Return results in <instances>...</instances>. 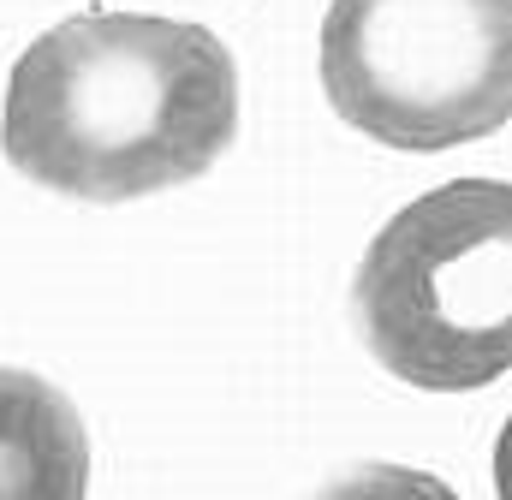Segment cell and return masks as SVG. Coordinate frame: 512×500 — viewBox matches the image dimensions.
I'll list each match as a JSON object with an SVG mask.
<instances>
[{
  "instance_id": "obj_3",
  "label": "cell",
  "mask_w": 512,
  "mask_h": 500,
  "mask_svg": "<svg viewBox=\"0 0 512 500\" xmlns=\"http://www.w3.org/2000/svg\"><path fill=\"white\" fill-rule=\"evenodd\" d=\"M322 90L387 149H453L512 120V0H334Z\"/></svg>"
},
{
  "instance_id": "obj_2",
  "label": "cell",
  "mask_w": 512,
  "mask_h": 500,
  "mask_svg": "<svg viewBox=\"0 0 512 500\" xmlns=\"http://www.w3.org/2000/svg\"><path fill=\"white\" fill-rule=\"evenodd\" d=\"M352 316L387 375L471 393L512 370V185L453 179L370 239Z\"/></svg>"
},
{
  "instance_id": "obj_5",
  "label": "cell",
  "mask_w": 512,
  "mask_h": 500,
  "mask_svg": "<svg viewBox=\"0 0 512 500\" xmlns=\"http://www.w3.org/2000/svg\"><path fill=\"white\" fill-rule=\"evenodd\" d=\"M322 500H459L435 471H411V465H358L346 471Z\"/></svg>"
},
{
  "instance_id": "obj_4",
  "label": "cell",
  "mask_w": 512,
  "mask_h": 500,
  "mask_svg": "<svg viewBox=\"0 0 512 500\" xmlns=\"http://www.w3.org/2000/svg\"><path fill=\"white\" fill-rule=\"evenodd\" d=\"M90 435L78 405L30 370L0 364V500H84Z\"/></svg>"
},
{
  "instance_id": "obj_6",
  "label": "cell",
  "mask_w": 512,
  "mask_h": 500,
  "mask_svg": "<svg viewBox=\"0 0 512 500\" xmlns=\"http://www.w3.org/2000/svg\"><path fill=\"white\" fill-rule=\"evenodd\" d=\"M495 495L512 500V417L501 429V441H495Z\"/></svg>"
},
{
  "instance_id": "obj_1",
  "label": "cell",
  "mask_w": 512,
  "mask_h": 500,
  "mask_svg": "<svg viewBox=\"0 0 512 500\" xmlns=\"http://www.w3.org/2000/svg\"><path fill=\"white\" fill-rule=\"evenodd\" d=\"M239 137V66L203 24L78 12L42 30L6 84V161L60 197L131 203L191 185Z\"/></svg>"
}]
</instances>
